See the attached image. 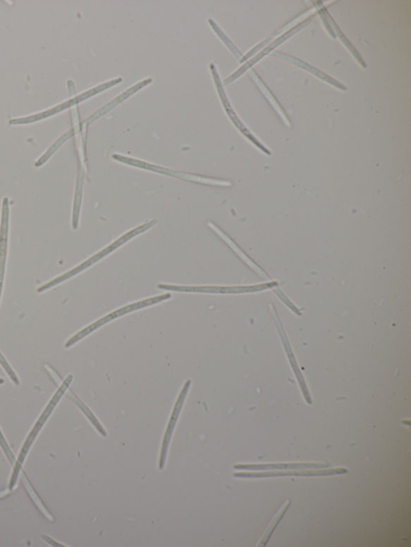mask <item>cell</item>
<instances>
[{"label":"cell","instance_id":"cell-8","mask_svg":"<svg viewBox=\"0 0 411 547\" xmlns=\"http://www.w3.org/2000/svg\"><path fill=\"white\" fill-rule=\"evenodd\" d=\"M295 32H297V30H296V28H295V30H293V31H291L290 32H288V33H286V34H283V37H281V38L278 39L276 40V42H275L274 43L271 44V46H269V48H267V49H264V50L262 51V54H259V55H258V56L256 57V58H254V59H253L252 61H251L250 62H248V63H247V64H246L245 65H244V66H243L242 68H240V69H239V70H238V71H237L236 73H235L233 75V76L230 77H229V78H228V79H226V80H224V84H228V83H230V82H233V80H234L235 78H237V77H238L239 76H240V75H241L243 73H244L245 71H246V70H247V69L249 67H250V66H252L253 64H254V63H256L257 61H259L260 58H262V57H263V56H264L265 54H267L269 53V51H271V49H273L274 48H275V47H276V46L281 44V43H283V42H285V40H286V39H288V37H290V36H292V34H293Z\"/></svg>","mask_w":411,"mask_h":547},{"label":"cell","instance_id":"cell-4","mask_svg":"<svg viewBox=\"0 0 411 547\" xmlns=\"http://www.w3.org/2000/svg\"><path fill=\"white\" fill-rule=\"evenodd\" d=\"M118 83H119V80L118 79L110 80V82H107L106 84H101L99 86H97V87L94 89H92L89 91L85 92V93L82 94L71 98L70 100L61 103V105L58 106L53 109H51V111H49L40 113L39 114L34 115V116H31V117L13 119L10 120L9 123L11 125H24V124H28V123L37 122V120H39L45 118H48L51 116V115H54L55 113H59L61 111H63V109H66L68 107H71V106L73 107L74 106H76L78 105V103L84 101L86 99H88V98L91 96H94L97 94H99L101 93V92L104 90L111 88L112 86L116 85Z\"/></svg>","mask_w":411,"mask_h":547},{"label":"cell","instance_id":"cell-5","mask_svg":"<svg viewBox=\"0 0 411 547\" xmlns=\"http://www.w3.org/2000/svg\"><path fill=\"white\" fill-rule=\"evenodd\" d=\"M113 158L114 160H117L120 161V163H123L133 166L139 167V168H142L145 170L160 172V174H164L165 175L181 178V180H184L204 183V184H207V185H222V186L223 185V182H221L220 181L212 180V178H207V177H200L197 175L185 174V172H181L176 170H171L169 169L163 168V167L154 165L152 164L144 163V161L121 156V155L114 154Z\"/></svg>","mask_w":411,"mask_h":547},{"label":"cell","instance_id":"cell-7","mask_svg":"<svg viewBox=\"0 0 411 547\" xmlns=\"http://www.w3.org/2000/svg\"><path fill=\"white\" fill-rule=\"evenodd\" d=\"M84 182V166L82 161L79 159L76 192H75L73 212V228H78L79 215L80 206H82V189Z\"/></svg>","mask_w":411,"mask_h":547},{"label":"cell","instance_id":"cell-1","mask_svg":"<svg viewBox=\"0 0 411 547\" xmlns=\"http://www.w3.org/2000/svg\"><path fill=\"white\" fill-rule=\"evenodd\" d=\"M157 223H158V220H154L148 222L146 224H144V225L141 227H139L136 229L130 230V232L126 233L123 236H121V237L118 239L117 241H115L114 243L108 246L106 249H103L100 252H98L97 254H96L95 256L91 257L89 259H87L86 261L79 265L78 267L75 268L74 269L69 270L68 272L63 274L59 276V277L49 282L48 284H46L39 287V289L37 290V292L42 293L45 291H47L51 289V287L57 284H60L63 283V282H65L66 280L73 277V276L83 272L84 270L89 268L90 267L92 266V265H94V263L101 260V259L103 258L104 257H106V256L109 255L110 253L113 252L116 249H118V247H120L121 246H123L124 244L126 243V241H128L132 238L135 237V236H137V234H140L146 232V230H149V228H152L155 225V224H157Z\"/></svg>","mask_w":411,"mask_h":547},{"label":"cell","instance_id":"cell-9","mask_svg":"<svg viewBox=\"0 0 411 547\" xmlns=\"http://www.w3.org/2000/svg\"><path fill=\"white\" fill-rule=\"evenodd\" d=\"M21 479H22L23 483H24V485L27 491H28L29 493H30L32 499L34 500V502L36 503V504L38 505L39 509L42 510L43 513H44L45 516L49 517V518L51 520V518H53V516H51L49 513V511L44 508L43 503L40 502V500L37 497V493H35V491L33 488L31 486L30 483L28 482L27 477H25V474H22Z\"/></svg>","mask_w":411,"mask_h":547},{"label":"cell","instance_id":"cell-10","mask_svg":"<svg viewBox=\"0 0 411 547\" xmlns=\"http://www.w3.org/2000/svg\"><path fill=\"white\" fill-rule=\"evenodd\" d=\"M0 364H1L5 372L8 374V376L11 378V381H13L16 385H19L20 379H18V377H17L13 368L10 367V365H8V363L7 362V360H5L1 353H0Z\"/></svg>","mask_w":411,"mask_h":547},{"label":"cell","instance_id":"cell-11","mask_svg":"<svg viewBox=\"0 0 411 547\" xmlns=\"http://www.w3.org/2000/svg\"><path fill=\"white\" fill-rule=\"evenodd\" d=\"M0 445L2 446V448H4V451H5L6 454H7V456H8L11 463V464H15L16 460L13 453H11L7 443H6V441H5V440H4V437H3V435L1 434V432H0Z\"/></svg>","mask_w":411,"mask_h":547},{"label":"cell","instance_id":"cell-3","mask_svg":"<svg viewBox=\"0 0 411 547\" xmlns=\"http://www.w3.org/2000/svg\"><path fill=\"white\" fill-rule=\"evenodd\" d=\"M171 298V294L168 293V294H165V295L149 298L147 299H145V301L127 305V306L121 308L117 310H115V312H113L111 313L108 314L106 316H104L103 318L94 322V324H92L90 326L84 328L83 330L79 332L78 333L76 334V335L69 339L67 343L66 344L65 347L66 348H68L73 346V345L79 342L80 339H82L85 337L89 336L90 334H91L92 332L96 331L97 329H98V328L102 327L103 325H105L106 324H108V322H111L113 320L120 317V316H123L130 313L135 312V310H137L139 309H142L144 308L152 306V305H154L156 303L165 301H166V299H169Z\"/></svg>","mask_w":411,"mask_h":547},{"label":"cell","instance_id":"cell-12","mask_svg":"<svg viewBox=\"0 0 411 547\" xmlns=\"http://www.w3.org/2000/svg\"><path fill=\"white\" fill-rule=\"evenodd\" d=\"M4 383V379L2 378H0V384H3Z\"/></svg>","mask_w":411,"mask_h":547},{"label":"cell","instance_id":"cell-2","mask_svg":"<svg viewBox=\"0 0 411 547\" xmlns=\"http://www.w3.org/2000/svg\"><path fill=\"white\" fill-rule=\"evenodd\" d=\"M73 377L70 374V375H68L67 378L65 379V382L62 383L59 389L57 390L53 398H51V400L49 403V405H47V407H46L44 411L42 414V416H40V417L37 420V422L36 423V425H35L32 430L31 431L30 434H29L27 439L25 443L24 446H23L22 448L21 452L20 453V456L18 459L16 460V462L15 463L13 474V477H11V479L9 485V488L11 491H13V489L15 488L16 485L17 479H18V477L20 474V472L21 470L22 465L23 463H24L27 454L29 450H30V448L33 444L35 439H37V436L39 433V431L42 430L43 425L46 422V420H48V418L51 415V413H53V411L54 410L56 405L58 404V402H59L60 400L61 399L62 396L66 394V391L68 389L69 384H70L73 381Z\"/></svg>","mask_w":411,"mask_h":547},{"label":"cell","instance_id":"cell-6","mask_svg":"<svg viewBox=\"0 0 411 547\" xmlns=\"http://www.w3.org/2000/svg\"><path fill=\"white\" fill-rule=\"evenodd\" d=\"M152 80H153L152 78H149V79L142 80V82L138 83L135 86H133V87L124 92L123 94H121L119 96L116 97L114 100L108 103L107 105H106L105 106H103L102 108L99 109V111H97L94 114L91 115V116L85 119L84 120V122H82V123L85 125L88 126L92 122H94V120L102 117L103 115H105L109 111H111L112 108L119 105L120 103L123 102L125 99H127V98L130 97L131 95L137 93V91L144 88L145 86H147L149 84L152 83Z\"/></svg>","mask_w":411,"mask_h":547}]
</instances>
